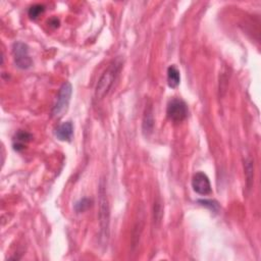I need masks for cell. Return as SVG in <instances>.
Instances as JSON below:
<instances>
[{
    "mask_svg": "<svg viewBox=\"0 0 261 261\" xmlns=\"http://www.w3.org/2000/svg\"><path fill=\"white\" fill-rule=\"evenodd\" d=\"M199 203H202V205L210 208L211 210H214V211H218V204L216 202V201H211V200H201L199 201Z\"/></svg>",
    "mask_w": 261,
    "mask_h": 261,
    "instance_id": "14",
    "label": "cell"
},
{
    "mask_svg": "<svg viewBox=\"0 0 261 261\" xmlns=\"http://www.w3.org/2000/svg\"><path fill=\"white\" fill-rule=\"evenodd\" d=\"M92 205V200L89 198H82L81 200H79L76 204H75V210L77 212H84L86 210H88Z\"/></svg>",
    "mask_w": 261,
    "mask_h": 261,
    "instance_id": "12",
    "label": "cell"
},
{
    "mask_svg": "<svg viewBox=\"0 0 261 261\" xmlns=\"http://www.w3.org/2000/svg\"><path fill=\"white\" fill-rule=\"evenodd\" d=\"M193 190L200 195H208L211 193V185L208 176L204 173H196L192 178Z\"/></svg>",
    "mask_w": 261,
    "mask_h": 261,
    "instance_id": "6",
    "label": "cell"
},
{
    "mask_svg": "<svg viewBox=\"0 0 261 261\" xmlns=\"http://www.w3.org/2000/svg\"><path fill=\"white\" fill-rule=\"evenodd\" d=\"M54 134L58 140L64 141V142H70L72 141V138L74 135V126L71 122L62 123L55 129Z\"/></svg>",
    "mask_w": 261,
    "mask_h": 261,
    "instance_id": "8",
    "label": "cell"
},
{
    "mask_svg": "<svg viewBox=\"0 0 261 261\" xmlns=\"http://www.w3.org/2000/svg\"><path fill=\"white\" fill-rule=\"evenodd\" d=\"M12 55L16 67L22 70H27L31 68L33 63L32 58L29 54V47L24 42L18 41L12 45Z\"/></svg>",
    "mask_w": 261,
    "mask_h": 261,
    "instance_id": "4",
    "label": "cell"
},
{
    "mask_svg": "<svg viewBox=\"0 0 261 261\" xmlns=\"http://www.w3.org/2000/svg\"><path fill=\"white\" fill-rule=\"evenodd\" d=\"M72 94H73L72 84L70 83V82H65V83H63L59 89L56 102L52 109V117L60 118L62 114L67 111L70 105Z\"/></svg>",
    "mask_w": 261,
    "mask_h": 261,
    "instance_id": "3",
    "label": "cell"
},
{
    "mask_svg": "<svg viewBox=\"0 0 261 261\" xmlns=\"http://www.w3.org/2000/svg\"><path fill=\"white\" fill-rule=\"evenodd\" d=\"M45 10V6L42 5V4H34L32 5L30 8H29V11H28V14L31 19L33 20H36L38 16L43 13Z\"/></svg>",
    "mask_w": 261,
    "mask_h": 261,
    "instance_id": "13",
    "label": "cell"
},
{
    "mask_svg": "<svg viewBox=\"0 0 261 261\" xmlns=\"http://www.w3.org/2000/svg\"><path fill=\"white\" fill-rule=\"evenodd\" d=\"M188 106L186 102L179 98H173L170 100L167 108L168 118L174 123H181L188 117Z\"/></svg>",
    "mask_w": 261,
    "mask_h": 261,
    "instance_id": "5",
    "label": "cell"
},
{
    "mask_svg": "<svg viewBox=\"0 0 261 261\" xmlns=\"http://www.w3.org/2000/svg\"><path fill=\"white\" fill-rule=\"evenodd\" d=\"M143 133L146 137L150 136L153 133L154 129V113H153V107L151 102L147 103L144 111V117H143V124H142Z\"/></svg>",
    "mask_w": 261,
    "mask_h": 261,
    "instance_id": "7",
    "label": "cell"
},
{
    "mask_svg": "<svg viewBox=\"0 0 261 261\" xmlns=\"http://www.w3.org/2000/svg\"><path fill=\"white\" fill-rule=\"evenodd\" d=\"M181 82V75L175 65H171L168 69V84L171 88H176Z\"/></svg>",
    "mask_w": 261,
    "mask_h": 261,
    "instance_id": "10",
    "label": "cell"
},
{
    "mask_svg": "<svg viewBox=\"0 0 261 261\" xmlns=\"http://www.w3.org/2000/svg\"><path fill=\"white\" fill-rule=\"evenodd\" d=\"M122 68V63L119 60H113L107 69L103 72L102 76L98 81L96 89H95V97L97 100H101L109 93L112 88L114 81L117 80L120 71Z\"/></svg>",
    "mask_w": 261,
    "mask_h": 261,
    "instance_id": "1",
    "label": "cell"
},
{
    "mask_svg": "<svg viewBox=\"0 0 261 261\" xmlns=\"http://www.w3.org/2000/svg\"><path fill=\"white\" fill-rule=\"evenodd\" d=\"M98 195H99V224H100V234L101 239L106 241L109 237V219H110V209L109 202L106 192V185L103 179H101L99 189H98Z\"/></svg>",
    "mask_w": 261,
    "mask_h": 261,
    "instance_id": "2",
    "label": "cell"
},
{
    "mask_svg": "<svg viewBox=\"0 0 261 261\" xmlns=\"http://www.w3.org/2000/svg\"><path fill=\"white\" fill-rule=\"evenodd\" d=\"M245 173H246L247 177V187L248 189H250L254 177V165L251 158L245 160Z\"/></svg>",
    "mask_w": 261,
    "mask_h": 261,
    "instance_id": "11",
    "label": "cell"
},
{
    "mask_svg": "<svg viewBox=\"0 0 261 261\" xmlns=\"http://www.w3.org/2000/svg\"><path fill=\"white\" fill-rule=\"evenodd\" d=\"M31 140L32 135L30 133L26 132V130H19L13 137V149L16 151H22Z\"/></svg>",
    "mask_w": 261,
    "mask_h": 261,
    "instance_id": "9",
    "label": "cell"
}]
</instances>
